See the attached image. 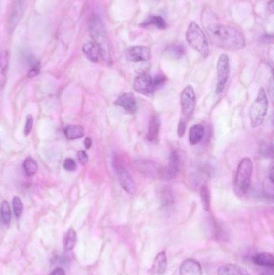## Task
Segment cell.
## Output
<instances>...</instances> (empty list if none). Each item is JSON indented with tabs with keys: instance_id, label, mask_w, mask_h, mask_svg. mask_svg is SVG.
<instances>
[{
	"instance_id": "1",
	"label": "cell",
	"mask_w": 274,
	"mask_h": 275,
	"mask_svg": "<svg viewBox=\"0 0 274 275\" xmlns=\"http://www.w3.org/2000/svg\"><path fill=\"white\" fill-rule=\"evenodd\" d=\"M213 13H205L203 23L209 37L215 46L229 51L243 49L245 46V36L240 30L231 25L218 23Z\"/></svg>"
},
{
	"instance_id": "2",
	"label": "cell",
	"mask_w": 274,
	"mask_h": 275,
	"mask_svg": "<svg viewBox=\"0 0 274 275\" xmlns=\"http://www.w3.org/2000/svg\"><path fill=\"white\" fill-rule=\"evenodd\" d=\"M88 27L93 42L99 50L100 57L107 65H111L112 57L109 41L101 17L97 14H93L88 20Z\"/></svg>"
},
{
	"instance_id": "3",
	"label": "cell",
	"mask_w": 274,
	"mask_h": 275,
	"mask_svg": "<svg viewBox=\"0 0 274 275\" xmlns=\"http://www.w3.org/2000/svg\"><path fill=\"white\" fill-rule=\"evenodd\" d=\"M180 104H181V117L178 124V136L182 138L185 134L187 125L191 119L195 106H196V97L192 86L188 85L182 91L180 95Z\"/></svg>"
},
{
	"instance_id": "4",
	"label": "cell",
	"mask_w": 274,
	"mask_h": 275,
	"mask_svg": "<svg viewBox=\"0 0 274 275\" xmlns=\"http://www.w3.org/2000/svg\"><path fill=\"white\" fill-rule=\"evenodd\" d=\"M253 162L249 158H244L238 164L236 176L234 180V192L239 197L247 193L251 183Z\"/></svg>"
},
{
	"instance_id": "5",
	"label": "cell",
	"mask_w": 274,
	"mask_h": 275,
	"mask_svg": "<svg viewBox=\"0 0 274 275\" xmlns=\"http://www.w3.org/2000/svg\"><path fill=\"white\" fill-rule=\"evenodd\" d=\"M186 39L193 49L199 52L202 57H208L209 54V42L203 30L197 23L191 22L189 24L187 30Z\"/></svg>"
},
{
	"instance_id": "6",
	"label": "cell",
	"mask_w": 274,
	"mask_h": 275,
	"mask_svg": "<svg viewBox=\"0 0 274 275\" xmlns=\"http://www.w3.org/2000/svg\"><path fill=\"white\" fill-rule=\"evenodd\" d=\"M269 108V101L265 89L259 90L258 94L249 110L250 124L253 128H256L265 121Z\"/></svg>"
},
{
	"instance_id": "7",
	"label": "cell",
	"mask_w": 274,
	"mask_h": 275,
	"mask_svg": "<svg viewBox=\"0 0 274 275\" xmlns=\"http://www.w3.org/2000/svg\"><path fill=\"white\" fill-rule=\"evenodd\" d=\"M113 166L114 172L118 176V181L123 189L130 195L135 194L137 187L134 180L129 173V170L123 160L118 156H114L113 160Z\"/></svg>"
},
{
	"instance_id": "8",
	"label": "cell",
	"mask_w": 274,
	"mask_h": 275,
	"mask_svg": "<svg viewBox=\"0 0 274 275\" xmlns=\"http://www.w3.org/2000/svg\"><path fill=\"white\" fill-rule=\"evenodd\" d=\"M216 69H217V83L215 87V92L217 94H220L224 91L230 73V63L228 55H220L218 59Z\"/></svg>"
},
{
	"instance_id": "9",
	"label": "cell",
	"mask_w": 274,
	"mask_h": 275,
	"mask_svg": "<svg viewBox=\"0 0 274 275\" xmlns=\"http://www.w3.org/2000/svg\"><path fill=\"white\" fill-rule=\"evenodd\" d=\"M134 89L138 93L149 97H154L156 91L153 83V77L147 72L138 75L134 79Z\"/></svg>"
},
{
	"instance_id": "10",
	"label": "cell",
	"mask_w": 274,
	"mask_h": 275,
	"mask_svg": "<svg viewBox=\"0 0 274 275\" xmlns=\"http://www.w3.org/2000/svg\"><path fill=\"white\" fill-rule=\"evenodd\" d=\"M24 7V0H12L9 16L7 19V28L10 32L16 29L17 25L23 18Z\"/></svg>"
},
{
	"instance_id": "11",
	"label": "cell",
	"mask_w": 274,
	"mask_h": 275,
	"mask_svg": "<svg viewBox=\"0 0 274 275\" xmlns=\"http://www.w3.org/2000/svg\"><path fill=\"white\" fill-rule=\"evenodd\" d=\"M180 158L176 151H173L169 157L168 164L159 170V176L163 180L170 181L176 177L180 169Z\"/></svg>"
},
{
	"instance_id": "12",
	"label": "cell",
	"mask_w": 274,
	"mask_h": 275,
	"mask_svg": "<svg viewBox=\"0 0 274 275\" xmlns=\"http://www.w3.org/2000/svg\"><path fill=\"white\" fill-rule=\"evenodd\" d=\"M126 57L131 62L148 61L151 57V52L147 46H134L126 50Z\"/></svg>"
},
{
	"instance_id": "13",
	"label": "cell",
	"mask_w": 274,
	"mask_h": 275,
	"mask_svg": "<svg viewBox=\"0 0 274 275\" xmlns=\"http://www.w3.org/2000/svg\"><path fill=\"white\" fill-rule=\"evenodd\" d=\"M116 106L124 109L127 113L134 114L138 110L136 97L132 92H125L114 102Z\"/></svg>"
},
{
	"instance_id": "14",
	"label": "cell",
	"mask_w": 274,
	"mask_h": 275,
	"mask_svg": "<svg viewBox=\"0 0 274 275\" xmlns=\"http://www.w3.org/2000/svg\"><path fill=\"white\" fill-rule=\"evenodd\" d=\"M180 275H202V267L200 264L194 259H187L182 263L179 269Z\"/></svg>"
},
{
	"instance_id": "15",
	"label": "cell",
	"mask_w": 274,
	"mask_h": 275,
	"mask_svg": "<svg viewBox=\"0 0 274 275\" xmlns=\"http://www.w3.org/2000/svg\"><path fill=\"white\" fill-rule=\"evenodd\" d=\"M9 63V53L6 50L0 52V92L7 83V69Z\"/></svg>"
},
{
	"instance_id": "16",
	"label": "cell",
	"mask_w": 274,
	"mask_h": 275,
	"mask_svg": "<svg viewBox=\"0 0 274 275\" xmlns=\"http://www.w3.org/2000/svg\"><path fill=\"white\" fill-rule=\"evenodd\" d=\"M161 122L157 115H153L149 120V128L147 134V139L149 142H157L159 137Z\"/></svg>"
},
{
	"instance_id": "17",
	"label": "cell",
	"mask_w": 274,
	"mask_h": 275,
	"mask_svg": "<svg viewBox=\"0 0 274 275\" xmlns=\"http://www.w3.org/2000/svg\"><path fill=\"white\" fill-rule=\"evenodd\" d=\"M218 275H250L246 270L236 264H224L220 266L217 271Z\"/></svg>"
},
{
	"instance_id": "18",
	"label": "cell",
	"mask_w": 274,
	"mask_h": 275,
	"mask_svg": "<svg viewBox=\"0 0 274 275\" xmlns=\"http://www.w3.org/2000/svg\"><path fill=\"white\" fill-rule=\"evenodd\" d=\"M167 266H168L167 255L165 251H162L155 257L154 263L152 265V273L158 275H163L167 270Z\"/></svg>"
},
{
	"instance_id": "19",
	"label": "cell",
	"mask_w": 274,
	"mask_h": 275,
	"mask_svg": "<svg viewBox=\"0 0 274 275\" xmlns=\"http://www.w3.org/2000/svg\"><path fill=\"white\" fill-rule=\"evenodd\" d=\"M82 52L88 61L97 63L99 60V50L93 41H88L82 46Z\"/></svg>"
},
{
	"instance_id": "20",
	"label": "cell",
	"mask_w": 274,
	"mask_h": 275,
	"mask_svg": "<svg viewBox=\"0 0 274 275\" xmlns=\"http://www.w3.org/2000/svg\"><path fill=\"white\" fill-rule=\"evenodd\" d=\"M252 261L254 264L263 266L265 268L274 269V256L268 252H263V253L255 255L252 257Z\"/></svg>"
},
{
	"instance_id": "21",
	"label": "cell",
	"mask_w": 274,
	"mask_h": 275,
	"mask_svg": "<svg viewBox=\"0 0 274 275\" xmlns=\"http://www.w3.org/2000/svg\"><path fill=\"white\" fill-rule=\"evenodd\" d=\"M204 136V127L200 124H195L191 126L189 131V142L190 145L195 146L199 144Z\"/></svg>"
},
{
	"instance_id": "22",
	"label": "cell",
	"mask_w": 274,
	"mask_h": 275,
	"mask_svg": "<svg viewBox=\"0 0 274 275\" xmlns=\"http://www.w3.org/2000/svg\"><path fill=\"white\" fill-rule=\"evenodd\" d=\"M64 135L68 139H78L84 136V129L80 125H69L64 130Z\"/></svg>"
},
{
	"instance_id": "23",
	"label": "cell",
	"mask_w": 274,
	"mask_h": 275,
	"mask_svg": "<svg viewBox=\"0 0 274 275\" xmlns=\"http://www.w3.org/2000/svg\"><path fill=\"white\" fill-rule=\"evenodd\" d=\"M263 192L268 198L273 199L274 196V167H271L269 176L263 183Z\"/></svg>"
},
{
	"instance_id": "24",
	"label": "cell",
	"mask_w": 274,
	"mask_h": 275,
	"mask_svg": "<svg viewBox=\"0 0 274 275\" xmlns=\"http://www.w3.org/2000/svg\"><path fill=\"white\" fill-rule=\"evenodd\" d=\"M166 22L163 20V17L159 16H149L148 18L146 19L143 23H141V27H148V26H154L159 29H165Z\"/></svg>"
},
{
	"instance_id": "25",
	"label": "cell",
	"mask_w": 274,
	"mask_h": 275,
	"mask_svg": "<svg viewBox=\"0 0 274 275\" xmlns=\"http://www.w3.org/2000/svg\"><path fill=\"white\" fill-rule=\"evenodd\" d=\"M0 219L2 223L5 226L9 225L12 220V212L9 204L7 201H3L0 206Z\"/></svg>"
},
{
	"instance_id": "26",
	"label": "cell",
	"mask_w": 274,
	"mask_h": 275,
	"mask_svg": "<svg viewBox=\"0 0 274 275\" xmlns=\"http://www.w3.org/2000/svg\"><path fill=\"white\" fill-rule=\"evenodd\" d=\"M23 167L25 173L27 174V176H34L38 171V164L37 161L31 157H28L25 160Z\"/></svg>"
},
{
	"instance_id": "27",
	"label": "cell",
	"mask_w": 274,
	"mask_h": 275,
	"mask_svg": "<svg viewBox=\"0 0 274 275\" xmlns=\"http://www.w3.org/2000/svg\"><path fill=\"white\" fill-rule=\"evenodd\" d=\"M77 242V233L73 228L68 230L64 237V249L65 251H70L74 248Z\"/></svg>"
},
{
	"instance_id": "28",
	"label": "cell",
	"mask_w": 274,
	"mask_h": 275,
	"mask_svg": "<svg viewBox=\"0 0 274 275\" xmlns=\"http://www.w3.org/2000/svg\"><path fill=\"white\" fill-rule=\"evenodd\" d=\"M200 197H201L202 206L205 211L210 209V193L206 185H203L200 188Z\"/></svg>"
},
{
	"instance_id": "29",
	"label": "cell",
	"mask_w": 274,
	"mask_h": 275,
	"mask_svg": "<svg viewBox=\"0 0 274 275\" xmlns=\"http://www.w3.org/2000/svg\"><path fill=\"white\" fill-rule=\"evenodd\" d=\"M168 54L174 58H180L185 53V48L182 46H174L167 50Z\"/></svg>"
},
{
	"instance_id": "30",
	"label": "cell",
	"mask_w": 274,
	"mask_h": 275,
	"mask_svg": "<svg viewBox=\"0 0 274 275\" xmlns=\"http://www.w3.org/2000/svg\"><path fill=\"white\" fill-rule=\"evenodd\" d=\"M12 206H13V211L15 216L16 217H21L23 214V202L21 201V198H19L18 196H15L12 200Z\"/></svg>"
},
{
	"instance_id": "31",
	"label": "cell",
	"mask_w": 274,
	"mask_h": 275,
	"mask_svg": "<svg viewBox=\"0 0 274 275\" xmlns=\"http://www.w3.org/2000/svg\"><path fill=\"white\" fill-rule=\"evenodd\" d=\"M273 152H274V148H273V144L271 142H263L262 144H261L260 153L265 158H269V157L273 156Z\"/></svg>"
},
{
	"instance_id": "32",
	"label": "cell",
	"mask_w": 274,
	"mask_h": 275,
	"mask_svg": "<svg viewBox=\"0 0 274 275\" xmlns=\"http://www.w3.org/2000/svg\"><path fill=\"white\" fill-rule=\"evenodd\" d=\"M137 164H138V166H141L140 167H138V169L144 172L145 174H153L154 173L155 171H157L156 167H155L154 164H153L151 162H149V163H148L147 161H143V162H138Z\"/></svg>"
},
{
	"instance_id": "33",
	"label": "cell",
	"mask_w": 274,
	"mask_h": 275,
	"mask_svg": "<svg viewBox=\"0 0 274 275\" xmlns=\"http://www.w3.org/2000/svg\"><path fill=\"white\" fill-rule=\"evenodd\" d=\"M33 123H34L33 117H32L31 115H27V117H26L24 129H23V132H24L25 136H29L31 132H32Z\"/></svg>"
},
{
	"instance_id": "34",
	"label": "cell",
	"mask_w": 274,
	"mask_h": 275,
	"mask_svg": "<svg viewBox=\"0 0 274 275\" xmlns=\"http://www.w3.org/2000/svg\"><path fill=\"white\" fill-rule=\"evenodd\" d=\"M40 68H41V65H40V62L38 61L32 64L29 72L27 73V77L33 78V77H37V75L40 73Z\"/></svg>"
},
{
	"instance_id": "35",
	"label": "cell",
	"mask_w": 274,
	"mask_h": 275,
	"mask_svg": "<svg viewBox=\"0 0 274 275\" xmlns=\"http://www.w3.org/2000/svg\"><path fill=\"white\" fill-rule=\"evenodd\" d=\"M167 81V77L163 74H158L153 77V83H154V88L158 90L163 86Z\"/></svg>"
},
{
	"instance_id": "36",
	"label": "cell",
	"mask_w": 274,
	"mask_h": 275,
	"mask_svg": "<svg viewBox=\"0 0 274 275\" xmlns=\"http://www.w3.org/2000/svg\"><path fill=\"white\" fill-rule=\"evenodd\" d=\"M63 168L68 172H74L77 169V164L73 159L67 158L63 161Z\"/></svg>"
},
{
	"instance_id": "37",
	"label": "cell",
	"mask_w": 274,
	"mask_h": 275,
	"mask_svg": "<svg viewBox=\"0 0 274 275\" xmlns=\"http://www.w3.org/2000/svg\"><path fill=\"white\" fill-rule=\"evenodd\" d=\"M77 158H78V161H79L81 164L86 165L88 162V156L85 151H79L77 152Z\"/></svg>"
},
{
	"instance_id": "38",
	"label": "cell",
	"mask_w": 274,
	"mask_h": 275,
	"mask_svg": "<svg viewBox=\"0 0 274 275\" xmlns=\"http://www.w3.org/2000/svg\"><path fill=\"white\" fill-rule=\"evenodd\" d=\"M49 275H66L65 271L63 268L58 267V268L55 269L54 271H52V273Z\"/></svg>"
},
{
	"instance_id": "39",
	"label": "cell",
	"mask_w": 274,
	"mask_h": 275,
	"mask_svg": "<svg viewBox=\"0 0 274 275\" xmlns=\"http://www.w3.org/2000/svg\"><path fill=\"white\" fill-rule=\"evenodd\" d=\"M84 144L86 147V149H90L91 147H92V144H93V141H92V138L90 137H87L84 141Z\"/></svg>"
},
{
	"instance_id": "40",
	"label": "cell",
	"mask_w": 274,
	"mask_h": 275,
	"mask_svg": "<svg viewBox=\"0 0 274 275\" xmlns=\"http://www.w3.org/2000/svg\"><path fill=\"white\" fill-rule=\"evenodd\" d=\"M268 10L270 11V13H273L274 12V1H270V3H269V6H268Z\"/></svg>"
}]
</instances>
